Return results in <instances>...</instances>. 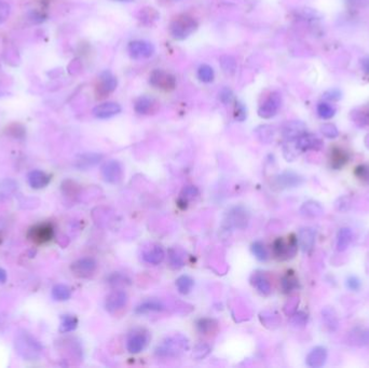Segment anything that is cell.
Returning <instances> with one entry per match:
<instances>
[{
	"mask_svg": "<svg viewBox=\"0 0 369 368\" xmlns=\"http://www.w3.org/2000/svg\"><path fill=\"white\" fill-rule=\"evenodd\" d=\"M149 83L161 91L170 92L176 88V78L164 69H154L149 75Z\"/></svg>",
	"mask_w": 369,
	"mask_h": 368,
	"instance_id": "4",
	"label": "cell"
},
{
	"mask_svg": "<svg viewBox=\"0 0 369 368\" xmlns=\"http://www.w3.org/2000/svg\"><path fill=\"white\" fill-rule=\"evenodd\" d=\"M52 297L54 300L65 301L68 300L71 296V289L65 284H56L52 288Z\"/></svg>",
	"mask_w": 369,
	"mask_h": 368,
	"instance_id": "30",
	"label": "cell"
},
{
	"mask_svg": "<svg viewBox=\"0 0 369 368\" xmlns=\"http://www.w3.org/2000/svg\"><path fill=\"white\" fill-rule=\"evenodd\" d=\"M252 252L259 261L264 262L268 259V252L265 250L264 243L259 242V241H256V242H254L252 244Z\"/></svg>",
	"mask_w": 369,
	"mask_h": 368,
	"instance_id": "41",
	"label": "cell"
},
{
	"mask_svg": "<svg viewBox=\"0 0 369 368\" xmlns=\"http://www.w3.org/2000/svg\"><path fill=\"white\" fill-rule=\"evenodd\" d=\"M273 252L275 257L282 261L294 257L297 252V239L295 235H290L287 241L279 238L273 244Z\"/></svg>",
	"mask_w": 369,
	"mask_h": 368,
	"instance_id": "6",
	"label": "cell"
},
{
	"mask_svg": "<svg viewBox=\"0 0 369 368\" xmlns=\"http://www.w3.org/2000/svg\"><path fill=\"white\" fill-rule=\"evenodd\" d=\"M306 132V124L301 121H288L282 128V135L287 142L296 141Z\"/></svg>",
	"mask_w": 369,
	"mask_h": 368,
	"instance_id": "15",
	"label": "cell"
},
{
	"mask_svg": "<svg viewBox=\"0 0 369 368\" xmlns=\"http://www.w3.org/2000/svg\"><path fill=\"white\" fill-rule=\"evenodd\" d=\"M199 24L195 17L189 14H179L170 23L168 31L174 39L184 40L188 38L198 29Z\"/></svg>",
	"mask_w": 369,
	"mask_h": 368,
	"instance_id": "2",
	"label": "cell"
},
{
	"mask_svg": "<svg viewBox=\"0 0 369 368\" xmlns=\"http://www.w3.org/2000/svg\"><path fill=\"white\" fill-rule=\"evenodd\" d=\"M355 175L362 182L369 183V164H361L355 168Z\"/></svg>",
	"mask_w": 369,
	"mask_h": 368,
	"instance_id": "45",
	"label": "cell"
},
{
	"mask_svg": "<svg viewBox=\"0 0 369 368\" xmlns=\"http://www.w3.org/2000/svg\"><path fill=\"white\" fill-rule=\"evenodd\" d=\"M142 257L145 263L157 266V264L163 262V259L165 257V253L164 250L162 249V246L158 244H150L148 247H145L143 250Z\"/></svg>",
	"mask_w": 369,
	"mask_h": 368,
	"instance_id": "16",
	"label": "cell"
},
{
	"mask_svg": "<svg viewBox=\"0 0 369 368\" xmlns=\"http://www.w3.org/2000/svg\"><path fill=\"white\" fill-rule=\"evenodd\" d=\"M149 341V336L143 330H134L129 335L126 340V349L130 353L137 354L144 351Z\"/></svg>",
	"mask_w": 369,
	"mask_h": 368,
	"instance_id": "11",
	"label": "cell"
},
{
	"mask_svg": "<svg viewBox=\"0 0 369 368\" xmlns=\"http://www.w3.org/2000/svg\"><path fill=\"white\" fill-rule=\"evenodd\" d=\"M102 176L107 183L118 184L123 177V168L120 162L109 160L102 166Z\"/></svg>",
	"mask_w": 369,
	"mask_h": 368,
	"instance_id": "9",
	"label": "cell"
},
{
	"mask_svg": "<svg viewBox=\"0 0 369 368\" xmlns=\"http://www.w3.org/2000/svg\"><path fill=\"white\" fill-rule=\"evenodd\" d=\"M234 119L237 121H244L246 119V108L240 102L235 103L234 106Z\"/></svg>",
	"mask_w": 369,
	"mask_h": 368,
	"instance_id": "46",
	"label": "cell"
},
{
	"mask_svg": "<svg viewBox=\"0 0 369 368\" xmlns=\"http://www.w3.org/2000/svg\"><path fill=\"white\" fill-rule=\"evenodd\" d=\"M117 1H130V0H117Z\"/></svg>",
	"mask_w": 369,
	"mask_h": 368,
	"instance_id": "58",
	"label": "cell"
},
{
	"mask_svg": "<svg viewBox=\"0 0 369 368\" xmlns=\"http://www.w3.org/2000/svg\"><path fill=\"white\" fill-rule=\"evenodd\" d=\"M299 305V299L296 297V298H293L290 299L288 303L286 304L285 308H284V311H285V313L287 315L292 316L294 313L296 312V310H297V307Z\"/></svg>",
	"mask_w": 369,
	"mask_h": 368,
	"instance_id": "49",
	"label": "cell"
},
{
	"mask_svg": "<svg viewBox=\"0 0 369 368\" xmlns=\"http://www.w3.org/2000/svg\"><path fill=\"white\" fill-rule=\"evenodd\" d=\"M322 315L325 326L330 331H335L338 329V327H339V319H338L337 313L332 308H325L322 312Z\"/></svg>",
	"mask_w": 369,
	"mask_h": 368,
	"instance_id": "26",
	"label": "cell"
},
{
	"mask_svg": "<svg viewBox=\"0 0 369 368\" xmlns=\"http://www.w3.org/2000/svg\"><path fill=\"white\" fill-rule=\"evenodd\" d=\"M14 348L16 353L26 361L38 360L44 350L41 343L26 330H21L16 335Z\"/></svg>",
	"mask_w": 369,
	"mask_h": 368,
	"instance_id": "1",
	"label": "cell"
},
{
	"mask_svg": "<svg viewBox=\"0 0 369 368\" xmlns=\"http://www.w3.org/2000/svg\"><path fill=\"white\" fill-rule=\"evenodd\" d=\"M5 281H7V272L4 269L0 268V284H3Z\"/></svg>",
	"mask_w": 369,
	"mask_h": 368,
	"instance_id": "57",
	"label": "cell"
},
{
	"mask_svg": "<svg viewBox=\"0 0 369 368\" xmlns=\"http://www.w3.org/2000/svg\"><path fill=\"white\" fill-rule=\"evenodd\" d=\"M300 213L304 216L316 218V217L324 215V209L322 208V205L316 201H308L301 207Z\"/></svg>",
	"mask_w": 369,
	"mask_h": 368,
	"instance_id": "24",
	"label": "cell"
},
{
	"mask_svg": "<svg viewBox=\"0 0 369 368\" xmlns=\"http://www.w3.org/2000/svg\"><path fill=\"white\" fill-rule=\"evenodd\" d=\"M219 100L223 104H230V103H232L234 101V94L229 88L225 87L220 90Z\"/></svg>",
	"mask_w": 369,
	"mask_h": 368,
	"instance_id": "48",
	"label": "cell"
},
{
	"mask_svg": "<svg viewBox=\"0 0 369 368\" xmlns=\"http://www.w3.org/2000/svg\"><path fill=\"white\" fill-rule=\"evenodd\" d=\"M126 303H128V295L122 291H114L107 296L105 308L108 312L112 313L122 309Z\"/></svg>",
	"mask_w": 369,
	"mask_h": 368,
	"instance_id": "17",
	"label": "cell"
},
{
	"mask_svg": "<svg viewBox=\"0 0 369 368\" xmlns=\"http://www.w3.org/2000/svg\"><path fill=\"white\" fill-rule=\"evenodd\" d=\"M338 201L341 202V204L340 203H336L337 207H339V205H342V208L340 209V210H347L350 208V198L342 197Z\"/></svg>",
	"mask_w": 369,
	"mask_h": 368,
	"instance_id": "55",
	"label": "cell"
},
{
	"mask_svg": "<svg viewBox=\"0 0 369 368\" xmlns=\"http://www.w3.org/2000/svg\"><path fill=\"white\" fill-rule=\"evenodd\" d=\"M27 180L29 186L34 189H42L50 184L51 177L47 173L39 171V170H34L29 172L27 175Z\"/></svg>",
	"mask_w": 369,
	"mask_h": 368,
	"instance_id": "20",
	"label": "cell"
},
{
	"mask_svg": "<svg viewBox=\"0 0 369 368\" xmlns=\"http://www.w3.org/2000/svg\"><path fill=\"white\" fill-rule=\"evenodd\" d=\"M231 224L234 225L235 227H244L245 226V222L247 221V218H246V214H245V210H241L240 208L238 209H234L232 212H231Z\"/></svg>",
	"mask_w": 369,
	"mask_h": 368,
	"instance_id": "39",
	"label": "cell"
},
{
	"mask_svg": "<svg viewBox=\"0 0 369 368\" xmlns=\"http://www.w3.org/2000/svg\"><path fill=\"white\" fill-rule=\"evenodd\" d=\"M155 47L146 40H133L128 46L129 55L134 59H146L155 54Z\"/></svg>",
	"mask_w": 369,
	"mask_h": 368,
	"instance_id": "7",
	"label": "cell"
},
{
	"mask_svg": "<svg viewBox=\"0 0 369 368\" xmlns=\"http://www.w3.org/2000/svg\"><path fill=\"white\" fill-rule=\"evenodd\" d=\"M158 104L149 96H140L134 102V109L138 114H150L156 111Z\"/></svg>",
	"mask_w": 369,
	"mask_h": 368,
	"instance_id": "19",
	"label": "cell"
},
{
	"mask_svg": "<svg viewBox=\"0 0 369 368\" xmlns=\"http://www.w3.org/2000/svg\"><path fill=\"white\" fill-rule=\"evenodd\" d=\"M10 14V5L0 0V24H2L9 17Z\"/></svg>",
	"mask_w": 369,
	"mask_h": 368,
	"instance_id": "52",
	"label": "cell"
},
{
	"mask_svg": "<svg viewBox=\"0 0 369 368\" xmlns=\"http://www.w3.org/2000/svg\"><path fill=\"white\" fill-rule=\"evenodd\" d=\"M358 341L361 342L362 345H369V330L363 331V333L359 334Z\"/></svg>",
	"mask_w": 369,
	"mask_h": 368,
	"instance_id": "54",
	"label": "cell"
},
{
	"mask_svg": "<svg viewBox=\"0 0 369 368\" xmlns=\"http://www.w3.org/2000/svg\"><path fill=\"white\" fill-rule=\"evenodd\" d=\"M168 261H170L171 266L175 269H179L185 264L183 253L177 249H171L168 251Z\"/></svg>",
	"mask_w": 369,
	"mask_h": 368,
	"instance_id": "36",
	"label": "cell"
},
{
	"mask_svg": "<svg viewBox=\"0 0 369 368\" xmlns=\"http://www.w3.org/2000/svg\"><path fill=\"white\" fill-rule=\"evenodd\" d=\"M198 78L204 83L213 82L215 79V71L211 66L208 64H202L198 68Z\"/></svg>",
	"mask_w": 369,
	"mask_h": 368,
	"instance_id": "32",
	"label": "cell"
},
{
	"mask_svg": "<svg viewBox=\"0 0 369 368\" xmlns=\"http://www.w3.org/2000/svg\"><path fill=\"white\" fill-rule=\"evenodd\" d=\"M330 153V163L334 168H340L348 162L349 157L344 150L335 147Z\"/></svg>",
	"mask_w": 369,
	"mask_h": 368,
	"instance_id": "28",
	"label": "cell"
},
{
	"mask_svg": "<svg viewBox=\"0 0 369 368\" xmlns=\"http://www.w3.org/2000/svg\"><path fill=\"white\" fill-rule=\"evenodd\" d=\"M316 243V232L311 228H302L299 232V244L305 253H310Z\"/></svg>",
	"mask_w": 369,
	"mask_h": 368,
	"instance_id": "21",
	"label": "cell"
},
{
	"mask_svg": "<svg viewBox=\"0 0 369 368\" xmlns=\"http://www.w3.org/2000/svg\"><path fill=\"white\" fill-rule=\"evenodd\" d=\"M361 281L354 275H351L347 279V287L352 292H358L361 288Z\"/></svg>",
	"mask_w": 369,
	"mask_h": 368,
	"instance_id": "50",
	"label": "cell"
},
{
	"mask_svg": "<svg viewBox=\"0 0 369 368\" xmlns=\"http://www.w3.org/2000/svg\"><path fill=\"white\" fill-rule=\"evenodd\" d=\"M77 326H78V318L75 315H65L62 316V322H60V325H59V331L62 334L70 333V331L75 330Z\"/></svg>",
	"mask_w": 369,
	"mask_h": 368,
	"instance_id": "31",
	"label": "cell"
},
{
	"mask_svg": "<svg viewBox=\"0 0 369 368\" xmlns=\"http://www.w3.org/2000/svg\"><path fill=\"white\" fill-rule=\"evenodd\" d=\"M176 286L180 294L187 295L191 292L193 287V280L189 275H181L176 280Z\"/></svg>",
	"mask_w": 369,
	"mask_h": 368,
	"instance_id": "35",
	"label": "cell"
},
{
	"mask_svg": "<svg viewBox=\"0 0 369 368\" xmlns=\"http://www.w3.org/2000/svg\"><path fill=\"white\" fill-rule=\"evenodd\" d=\"M158 17H159V14L157 13L155 9L146 8V9H141L140 16H138V19H140L145 24H146V23L151 24L153 22H155L156 20H158Z\"/></svg>",
	"mask_w": 369,
	"mask_h": 368,
	"instance_id": "42",
	"label": "cell"
},
{
	"mask_svg": "<svg viewBox=\"0 0 369 368\" xmlns=\"http://www.w3.org/2000/svg\"><path fill=\"white\" fill-rule=\"evenodd\" d=\"M353 233L350 228H341L339 232L337 234V251L338 252H344L349 245L352 242Z\"/></svg>",
	"mask_w": 369,
	"mask_h": 368,
	"instance_id": "25",
	"label": "cell"
},
{
	"mask_svg": "<svg viewBox=\"0 0 369 368\" xmlns=\"http://www.w3.org/2000/svg\"><path fill=\"white\" fill-rule=\"evenodd\" d=\"M361 67L363 71L369 74V56H365L361 59Z\"/></svg>",
	"mask_w": 369,
	"mask_h": 368,
	"instance_id": "56",
	"label": "cell"
},
{
	"mask_svg": "<svg viewBox=\"0 0 369 368\" xmlns=\"http://www.w3.org/2000/svg\"><path fill=\"white\" fill-rule=\"evenodd\" d=\"M302 177L292 172H285L276 177V183L281 188H293L302 184Z\"/></svg>",
	"mask_w": 369,
	"mask_h": 368,
	"instance_id": "22",
	"label": "cell"
},
{
	"mask_svg": "<svg viewBox=\"0 0 369 368\" xmlns=\"http://www.w3.org/2000/svg\"><path fill=\"white\" fill-rule=\"evenodd\" d=\"M327 361V350L324 347H316L307 357V365L312 368H319Z\"/></svg>",
	"mask_w": 369,
	"mask_h": 368,
	"instance_id": "18",
	"label": "cell"
},
{
	"mask_svg": "<svg viewBox=\"0 0 369 368\" xmlns=\"http://www.w3.org/2000/svg\"><path fill=\"white\" fill-rule=\"evenodd\" d=\"M122 108L116 102H106L100 104L93 109V116L98 119H109L117 116Z\"/></svg>",
	"mask_w": 369,
	"mask_h": 368,
	"instance_id": "14",
	"label": "cell"
},
{
	"mask_svg": "<svg viewBox=\"0 0 369 368\" xmlns=\"http://www.w3.org/2000/svg\"><path fill=\"white\" fill-rule=\"evenodd\" d=\"M117 78L112 75V72L109 70H104L100 75L96 92H98L100 98H105V96L111 94L117 89Z\"/></svg>",
	"mask_w": 369,
	"mask_h": 368,
	"instance_id": "10",
	"label": "cell"
},
{
	"mask_svg": "<svg viewBox=\"0 0 369 368\" xmlns=\"http://www.w3.org/2000/svg\"><path fill=\"white\" fill-rule=\"evenodd\" d=\"M96 262L93 258L86 257V258H81L78 259L77 262L71 264V271L74 272L77 276L80 277H87L91 274L94 273V271L96 270Z\"/></svg>",
	"mask_w": 369,
	"mask_h": 368,
	"instance_id": "13",
	"label": "cell"
},
{
	"mask_svg": "<svg viewBox=\"0 0 369 368\" xmlns=\"http://www.w3.org/2000/svg\"><path fill=\"white\" fill-rule=\"evenodd\" d=\"M102 160V156L98 154H86L80 156L77 161V166L79 168H89L96 165Z\"/></svg>",
	"mask_w": 369,
	"mask_h": 368,
	"instance_id": "29",
	"label": "cell"
},
{
	"mask_svg": "<svg viewBox=\"0 0 369 368\" xmlns=\"http://www.w3.org/2000/svg\"><path fill=\"white\" fill-rule=\"evenodd\" d=\"M211 352V348L207 343H199L193 350L192 357L197 360L204 359Z\"/></svg>",
	"mask_w": 369,
	"mask_h": 368,
	"instance_id": "43",
	"label": "cell"
},
{
	"mask_svg": "<svg viewBox=\"0 0 369 368\" xmlns=\"http://www.w3.org/2000/svg\"><path fill=\"white\" fill-rule=\"evenodd\" d=\"M225 57L227 59L226 62L221 58V64L227 65V67L223 68V70H225L226 72H234L235 71V66H237V62H235V59L231 56H225Z\"/></svg>",
	"mask_w": 369,
	"mask_h": 368,
	"instance_id": "53",
	"label": "cell"
},
{
	"mask_svg": "<svg viewBox=\"0 0 369 368\" xmlns=\"http://www.w3.org/2000/svg\"><path fill=\"white\" fill-rule=\"evenodd\" d=\"M295 147L298 150V153L309 152V150H316L317 152L324 147V142L318 136L306 132L305 134H302L295 141Z\"/></svg>",
	"mask_w": 369,
	"mask_h": 368,
	"instance_id": "8",
	"label": "cell"
},
{
	"mask_svg": "<svg viewBox=\"0 0 369 368\" xmlns=\"http://www.w3.org/2000/svg\"><path fill=\"white\" fill-rule=\"evenodd\" d=\"M344 1L349 8L354 10L369 8V0H344Z\"/></svg>",
	"mask_w": 369,
	"mask_h": 368,
	"instance_id": "47",
	"label": "cell"
},
{
	"mask_svg": "<svg viewBox=\"0 0 369 368\" xmlns=\"http://www.w3.org/2000/svg\"><path fill=\"white\" fill-rule=\"evenodd\" d=\"M317 114L324 120L331 119L336 114V108L327 102H322L317 105Z\"/></svg>",
	"mask_w": 369,
	"mask_h": 368,
	"instance_id": "34",
	"label": "cell"
},
{
	"mask_svg": "<svg viewBox=\"0 0 369 368\" xmlns=\"http://www.w3.org/2000/svg\"><path fill=\"white\" fill-rule=\"evenodd\" d=\"M320 132H322V134L325 137L330 138V140H332V138H336L338 137V135H339V131H338V129L336 128V125L331 124V123L323 124L322 128H320Z\"/></svg>",
	"mask_w": 369,
	"mask_h": 368,
	"instance_id": "44",
	"label": "cell"
},
{
	"mask_svg": "<svg viewBox=\"0 0 369 368\" xmlns=\"http://www.w3.org/2000/svg\"><path fill=\"white\" fill-rule=\"evenodd\" d=\"M199 196V189L195 186H186L180 192V197L178 199V205L180 207L181 204H185V209L187 208V204L191 200V199L196 198Z\"/></svg>",
	"mask_w": 369,
	"mask_h": 368,
	"instance_id": "33",
	"label": "cell"
},
{
	"mask_svg": "<svg viewBox=\"0 0 369 368\" xmlns=\"http://www.w3.org/2000/svg\"><path fill=\"white\" fill-rule=\"evenodd\" d=\"M282 106V96L279 92H271L258 108V116L263 119L273 118Z\"/></svg>",
	"mask_w": 369,
	"mask_h": 368,
	"instance_id": "5",
	"label": "cell"
},
{
	"mask_svg": "<svg viewBox=\"0 0 369 368\" xmlns=\"http://www.w3.org/2000/svg\"><path fill=\"white\" fill-rule=\"evenodd\" d=\"M251 282H252V285L255 287L260 294L269 295L271 293L270 282L268 280V277L265 276L263 272H259V271H257V272L253 273L251 277Z\"/></svg>",
	"mask_w": 369,
	"mask_h": 368,
	"instance_id": "23",
	"label": "cell"
},
{
	"mask_svg": "<svg viewBox=\"0 0 369 368\" xmlns=\"http://www.w3.org/2000/svg\"><path fill=\"white\" fill-rule=\"evenodd\" d=\"M189 348L188 340L184 336L177 335L170 337L157 349V354L160 357H177L181 352L186 351Z\"/></svg>",
	"mask_w": 369,
	"mask_h": 368,
	"instance_id": "3",
	"label": "cell"
},
{
	"mask_svg": "<svg viewBox=\"0 0 369 368\" xmlns=\"http://www.w3.org/2000/svg\"><path fill=\"white\" fill-rule=\"evenodd\" d=\"M197 327L201 334L208 335L217 328V323L214 319L210 318H201L197 324Z\"/></svg>",
	"mask_w": 369,
	"mask_h": 368,
	"instance_id": "38",
	"label": "cell"
},
{
	"mask_svg": "<svg viewBox=\"0 0 369 368\" xmlns=\"http://www.w3.org/2000/svg\"><path fill=\"white\" fill-rule=\"evenodd\" d=\"M342 98V93L339 89H331L324 94V99L326 101H339Z\"/></svg>",
	"mask_w": 369,
	"mask_h": 368,
	"instance_id": "51",
	"label": "cell"
},
{
	"mask_svg": "<svg viewBox=\"0 0 369 368\" xmlns=\"http://www.w3.org/2000/svg\"><path fill=\"white\" fill-rule=\"evenodd\" d=\"M28 238L35 243L44 244L53 238V228L49 224H39L28 231Z\"/></svg>",
	"mask_w": 369,
	"mask_h": 368,
	"instance_id": "12",
	"label": "cell"
},
{
	"mask_svg": "<svg viewBox=\"0 0 369 368\" xmlns=\"http://www.w3.org/2000/svg\"><path fill=\"white\" fill-rule=\"evenodd\" d=\"M164 309V306L159 300L156 299H150L147 301H144L143 304L136 307L135 312L138 315H145V313L149 312H159Z\"/></svg>",
	"mask_w": 369,
	"mask_h": 368,
	"instance_id": "27",
	"label": "cell"
},
{
	"mask_svg": "<svg viewBox=\"0 0 369 368\" xmlns=\"http://www.w3.org/2000/svg\"><path fill=\"white\" fill-rule=\"evenodd\" d=\"M308 315L304 311H296L290 318V324L296 328H304L308 324Z\"/></svg>",
	"mask_w": 369,
	"mask_h": 368,
	"instance_id": "40",
	"label": "cell"
},
{
	"mask_svg": "<svg viewBox=\"0 0 369 368\" xmlns=\"http://www.w3.org/2000/svg\"><path fill=\"white\" fill-rule=\"evenodd\" d=\"M282 289L284 293H292L295 289L298 288V280L296 279L294 274H286L282 279Z\"/></svg>",
	"mask_w": 369,
	"mask_h": 368,
	"instance_id": "37",
	"label": "cell"
}]
</instances>
